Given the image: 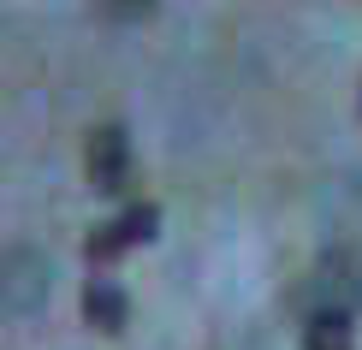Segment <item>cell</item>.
Instances as JSON below:
<instances>
[{"instance_id": "1", "label": "cell", "mask_w": 362, "mask_h": 350, "mask_svg": "<svg viewBox=\"0 0 362 350\" xmlns=\"http://www.w3.org/2000/svg\"><path fill=\"white\" fill-rule=\"evenodd\" d=\"M155 232H160V208H155V202H131L125 214H113L107 226H95V232L83 238V255H89L95 267H101V262H119L125 250L148 243Z\"/></svg>"}, {"instance_id": "2", "label": "cell", "mask_w": 362, "mask_h": 350, "mask_svg": "<svg viewBox=\"0 0 362 350\" xmlns=\"http://www.w3.org/2000/svg\"><path fill=\"white\" fill-rule=\"evenodd\" d=\"M83 161H89V185H95L101 196L131 190V136H125V125H101V131H89Z\"/></svg>"}, {"instance_id": "3", "label": "cell", "mask_w": 362, "mask_h": 350, "mask_svg": "<svg viewBox=\"0 0 362 350\" xmlns=\"http://www.w3.org/2000/svg\"><path fill=\"white\" fill-rule=\"evenodd\" d=\"M83 321L95 327V332H125V321H131V297L119 291V279L95 273V279L83 285Z\"/></svg>"}, {"instance_id": "4", "label": "cell", "mask_w": 362, "mask_h": 350, "mask_svg": "<svg viewBox=\"0 0 362 350\" xmlns=\"http://www.w3.org/2000/svg\"><path fill=\"white\" fill-rule=\"evenodd\" d=\"M303 350H356L351 344V315L344 309H315L309 332H303Z\"/></svg>"}, {"instance_id": "5", "label": "cell", "mask_w": 362, "mask_h": 350, "mask_svg": "<svg viewBox=\"0 0 362 350\" xmlns=\"http://www.w3.org/2000/svg\"><path fill=\"white\" fill-rule=\"evenodd\" d=\"M131 6H148V0H131Z\"/></svg>"}]
</instances>
